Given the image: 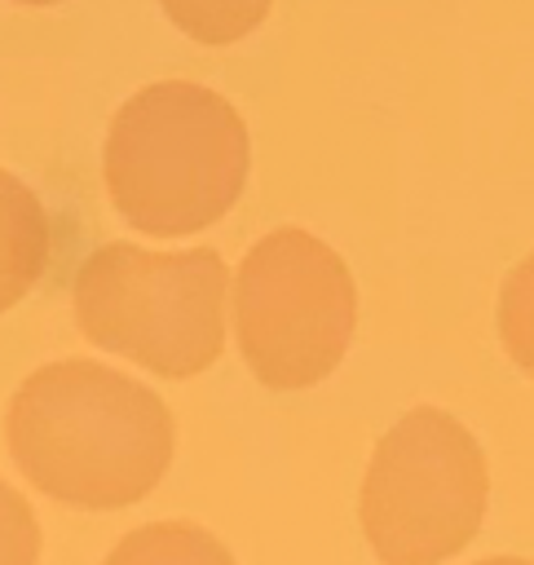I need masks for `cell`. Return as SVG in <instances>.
Returning <instances> with one entry per match:
<instances>
[{"mask_svg":"<svg viewBox=\"0 0 534 565\" xmlns=\"http://www.w3.org/2000/svg\"><path fill=\"white\" fill-rule=\"evenodd\" d=\"M4 441L40 494L115 512L141 503L163 481L177 428L154 388L115 366L66 358L31 371L13 388Z\"/></svg>","mask_w":534,"mask_h":565,"instance_id":"cell-1","label":"cell"},{"mask_svg":"<svg viewBox=\"0 0 534 565\" xmlns=\"http://www.w3.org/2000/svg\"><path fill=\"white\" fill-rule=\"evenodd\" d=\"M252 172L247 124L229 97L194 79L137 88L110 119L102 177L115 212L150 238L216 225Z\"/></svg>","mask_w":534,"mask_h":565,"instance_id":"cell-2","label":"cell"},{"mask_svg":"<svg viewBox=\"0 0 534 565\" xmlns=\"http://www.w3.org/2000/svg\"><path fill=\"white\" fill-rule=\"evenodd\" d=\"M234 278L212 247L150 252L106 243L75 269L79 331L163 380L203 375L225 353V296Z\"/></svg>","mask_w":534,"mask_h":565,"instance_id":"cell-3","label":"cell"},{"mask_svg":"<svg viewBox=\"0 0 534 565\" xmlns=\"http://www.w3.org/2000/svg\"><path fill=\"white\" fill-rule=\"evenodd\" d=\"M485 499L477 437L450 411L415 406L375 441L357 521L384 565H441L477 539Z\"/></svg>","mask_w":534,"mask_h":565,"instance_id":"cell-4","label":"cell"},{"mask_svg":"<svg viewBox=\"0 0 534 565\" xmlns=\"http://www.w3.org/2000/svg\"><path fill=\"white\" fill-rule=\"evenodd\" d=\"M353 327V274L318 234L282 225L247 247L234 274V331L265 388L296 393L327 380L344 362Z\"/></svg>","mask_w":534,"mask_h":565,"instance_id":"cell-5","label":"cell"},{"mask_svg":"<svg viewBox=\"0 0 534 565\" xmlns=\"http://www.w3.org/2000/svg\"><path fill=\"white\" fill-rule=\"evenodd\" d=\"M53 225L40 194L0 168V313H9L49 269Z\"/></svg>","mask_w":534,"mask_h":565,"instance_id":"cell-6","label":"cell"},{"mask_svg":"<svg viewBox=\"0 0 534 565\" xmlns=\"http://www.w3.org/2000/svg\"><path fill=\"white\" fill-rule=\"evenodd\" d=\"M102 565H234V556L199 521H146L128 530Z\"/></svg>","mask_w":534,"mask_h":565,"instance_id":"cell-7","label":"cell"},{"mask_svg":"<svg viewBox=\"0 0 534 565\" xmlns=\"http://www.w3.org/2000/svg\"><path fill=\"white\" fill-rule=\"evenodd\" d=\"M159 9L181 35L207 49H225L247 40L269 18L274 0H159Z\"/></svg>","mask_w":534,"mask_h":565,"instance_id":"cell-8","label":"cell"},{"mask_svg":"<svg viewBox=\"0 0 534 565\" xmlns=\"http://www.w3.org/2000/svg\"><path fill=\"white\" fill-rule=\"evenodd\" d=\"M499 335L508 358L534 375V252L516 260L499 287Z\"/></svg>","mask_w":534,"mask_h":565,"instance_id":"cell-9","label":"cell"},{"mask_svg":"<svg viewBox=\"0 0 534 565\" xmlns=\"http://www.w3.org/2000/svg\"><path fill=\"white\" fill-rule=\"evenodd\" d=\"M40 561V521L31 503L0 481V565H35Z\"/></svg>","mask_w":534,"mask_h":565,"instance_id":"cell-10","label":"cell"},{"mask_svg":"<svg viewBox=\"0 0 534 565\" xmlns=\"http://www.w3.org/2000/svg\"><path fill=\"white\" fill-rule=\"evenodd\" d=\"M477 565H534V561H521V556H485Z\"/></svg>","mask_w":534,"mask_h":565,"instance_id":"cell-11","label":"cell"},{"mask_svg":"<svg viewBox=\"0 0 534 565\" xmlns=\"http://www.w3.org/2000/svg\"><path fill=\"white\" fill-rule=\"evenodd\" d=\"M13 4H31V9H44V4H62V0H13Z\"/></svg>","mask_w":534,"mask_h":565,"instance_id":"cell-12","label":"cell"}]
</instances>
